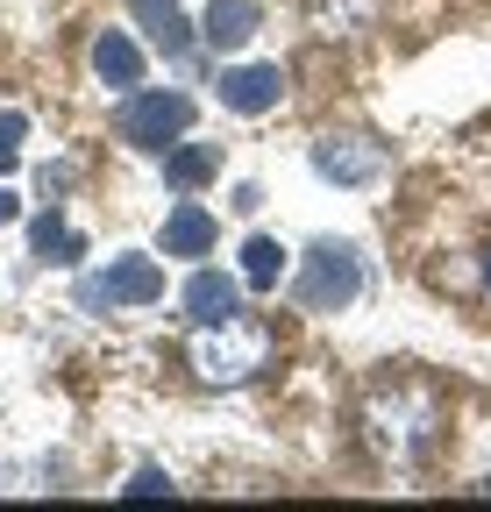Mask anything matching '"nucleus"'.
Returning a JSON list of instances; mask_svg holds the SVG:
<instances>
[{"label":"nucleus","instance_id":"9","mask_svg":"<svg viewBox=\"0 0 491 512\" xmlns=\"http://www.w3.org/2000/svg\"><path fill=\"white\" fill-rule=\"evenodd\" d=\"M214 178H221V143H186V136H178L164 150V185L171 192H200Z\"/></svg>","mask_w":491,"mask_h":512},{"label":"nucleus","instance_id":"15","mask_svg":"<svg viewBox=\"0 0 491 512\" xmlns=\"http://www.w3.org/2000/svg\"><path fill=\"white\" fill-rule=\"evenodd\" d=\"M278 278H285V249L271 235H250V242H242V285H250V292H278Z\"/></svg>","mask_w":491,"mask_h":512},{"label":"nucleus","instance_id":"13","mask_svg":"<svg viewBox=\"0 0 491 512\" xmlns=\"http://www.w3.org/2000/svg\"><path fill=\"white\" fill-rule=\"evenodd\" d=\"M129 8H136V22L150 29V43L164 57H186L193 50V29H186V8H178V0H129Z\"/></svg>","mask_w":491,"mask_h":512},{"label":"nucleus","instance_id":"6","mask_svg":"<svg viewBox=\"0 0 491 512\" xmlns=\"http://www.w3.org/2000/svg\"><path fill=\"white\" fill-rule=\"evenodd\" d=\"M314 178L349 185V192L378 185L385 178V143H371V136H321L314 143Z\"/></svg>","mask_w":491,"mask_h":512},{"label":"nucleus","instance_id":"21","mask_svg":"<svg viewBox=\"0 0 491 512\" xmlns=\"http://www.w3.org/2000/svg\"><path fill=\"white\" fill-rule=\"evenodd\" d=\"M477 491H484V498H491V477H484V484H477Z\"/></svg>","mask_w":491,"mask_h":512},{"label":"nucleus","instance_id":"5","mask_svg":"<svg viewBox=\"0 0 491 512\" xmlns=\"http://www.w3.org/2000/svg\"><path fill=\"white\" fill-rule=\"evenodd\" d=\"M121 143H136V150H171L178 136L193 128V93H164V86H136V93H121Z\"/></svg>","mask_w":491,"mask_h":512},{"label":"nucleus","instance_id":"2","mask_svg":"<svg viewBox=\"0 0 491 512\" xmlns=\"http://www.w3.org/2000/svg\"><path fill=\"white\" fill-rule=\"evenodd\" d=\"M264 363H271V328H264V320L228 313V320H207V328L193 335V377L214 384V392H228V384H250Z\"/></svg>","mask_w":491,"mask_h":512},{"label":"nucleus","instance_id":"16","mask_svg":"<svg viewBox=\"0 0 491 512\" xmlns=\"http://www.w3.org/2000/svg\"><path fill=\"white\" fill-rule=\"evenodd\" d=\"M371 15H378V0H314L321 36H356V29H371Z\"/></svg>","mask_w":491,"mask_h":512},{"label":"nucleus","instance_id":"4","mask_svg":"<svg viewBox=\"0 0 491 512\" xmlns=\"http://www.w3.org/2000/svg\"><path fill=\"white\" fill-rule=\"evenodd\" d=\"M164 299V264L157 256H107V271L79 278V313H129Z\"/></svg>","mask_w":491,"mask_h":512},{"label":"nucleus","instance_id":"14","mask_svg":"<svg viewBox=\"0 0 491 512\" xmlns=\"http://www.w3.org/2000/svg\"><path fill=\"white\" fill-rule=\"evenodd\" d=\"M36 256H43V264H79V256H86V235L57 214V200H50V214L36 221Z\"/></svg>","mask_w":491,"mask_h":512},{"label":"nucleus","instance_id":"1","mask_svg":"<svg viewBox=\"0 0 491 512\" xmlns=\"http://www.w3.org/2000/svg\"><path fill=\"white\" fill-rule=\"evenodd\" d=\"M363 434L385 463H420L442 434V399L427 384H378L371 406H363Z\"/></svg>","mask_w":491,"mask_h":512},{"label":"nucleus","instance_id":"12","mask_svg":"<svg viewBox=\"0 0 491 512\" xmlns=\"http://www.w3.org/2000/svg\"><path fill=\"white\" fill-rule=\"evenodd\" d=\"M242 306V278H228V271H193L186 278V313L200 320V328H207V320H228Z\"/></svg>","mask_w":491,"mask_h":512},{"label":"nucleus","instance_id":"7","mask_svg":"<svg viewBox=\"0 0 491 512\" xmlns=\"http://www.w3.org/2000/svg\"><path fill=\"white\" fill-rule=\"evenodd\" d=\"M285 100V72H278V64H228V72H221V107L228 114H271Z\"/></svg>","mask_w":491,"mask_h":512},{"label":"nucleus","instance_id":"18","mask_svg":"<svg viewBox=\"0 0 491 512\" xmlns=\"http://www.w3.org/2000/svg\"><path fill=\"white\" fill-rule=\"evenodd\" d=\"M157 491H171L164 470H136V477H129V498H157Z\"/></svg>","mask_w":491,"mask_h":512},{"label":"nucleus","instance_id":"17","mask_svg":"<svg viewBox=\"0 0 491 512\" xmlns=\"http://www.w3.org/2000/svg\"><path fill=\"white\" fill-rule=\"evenodd\" d=\"M22 143H29V114L0 107V171H15V164H22Z\"/></svg>","mask_w":491,"mask_h":512},{"label":"nucleus","instance_id":"11","mask_svg":"<svg viewBox=\"0 0 491 512\" xmlns=\"http://www.w3.org/2000/svg\"><path fill=\"white\" fill-rule=\"evenodd\" d=\"M214 249V214L200 200H178L164 214V256H207Z\"/></svg>","mask_w":491,"mask_h":512},{"label":"nucleus","instance_id":"10","mask_svg":"<svg viewBox=\"0 0 491 512\" xmlns=\"http://www.w3.org/2000/svg\"><path fill=\"white\" fill-rule=\"evenodd\" d=\"M93 72H100V86H114V93H136V86H143V50H136V36L107 29V36L93 43Z\"/></svg>","mask_w":491,"mask_h":512},{"label":"nucleus","instance_id":"8","mask_svg":"<svg viewBox=\"0 0 491 512\" xmlns=\"http://www.w3.org/2000/svg\"><path fill=\"white\" fill-rule=\"evenodd\" d=\"M257 29H264L257 0H207V15H200V43L207 50H242Z\"/></svg>","mask_w":491,"mask_h":512},{"label":"nucleus","instance_id":"19","mask_svg":"<svg viewBox=\"0 0 491 512\" xmlns=\"http://www.w3.org/2000/svg\"><path fill=\"white\" fill-rule=\"evenodd\" d=\"M15 214H22V200H15V192H8V185H0V228H8Z\"/></svg>","mask_w":491,"mask_h":512},{"label":"nucleus","instance_id":"20","mask_svg":"<svg viewBox=\"0 0 491 512\" xmlns=\"http://www.w3.org/2000/svg\"><path fill=\"white\" fill-rule=\"evenodd\" d=\"M484 285H491V256H484Z\"/></svg>","mask_w":491,"mask_h":512},{"label":"nucleus","instance_id":"3","mask_svg":"<svg viewBox=\"0 0 491 512\" xmlns=\"http://www.w3.org/2000/svg\"><path fill=\"white\" fill-rule=\"evenodd\" d=\"M292 299L306 313H349L363 299V264L349 242H314L299 256V278H292Z\"/></svg>","mask_w":491,"mask_h":512}]
</instances>
